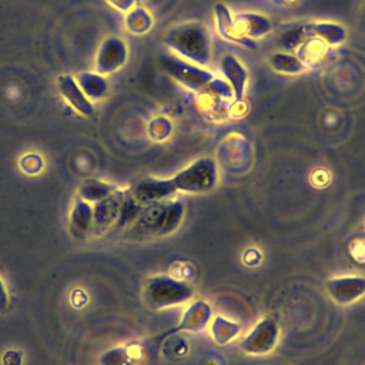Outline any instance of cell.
<instances>
[{
    "label": "cell",
    "mask_w": 365,
    "mask_h": 365,
    "mask_svg": "<svg viewBox=\"0 0 365 365\" xmlns=\"http://www.w3.org/2000/svg\"><path fill=\"white\" fill-rule=\"evenodd\" d=\"M128 50L127 44L118 37H108L97 54V70L101 74L113 73L118 70L127 61Z\"/></svg>",
    "instance_id": "obj_11"
},
{
    "label": "cell",
    "mask_w": 365,
    "mask_h": 365,
    "mask_svg": "<svg viewBox=\"0 0 365 365\" xmlns=\"http://www.w3.org/2000/svg\"><path fill=\"white\" fill-rule=\"evenodd\" d=\"M171 130H173L171 123L167 118H157L150 124V135L155 141L167 140L168 135L171 134Z\"/></svg>",
    "instance_id": "obj_24"
},
{
    "label": "cell",
    "mask_w": 365,
    "mask_h": 365,
    "mask_svg": "<svg viewBox=\"0 0 365 365\" xmlns=\"http://www.w3.org/2000/svg\"><path fill=\"white\" fill-rule=\"evenodd\" d=\"M9 305H10V295L3 279L0 278V314L6 312L9 309Z\"/></svg>",
    "instance_id": "obj_25"
},
{
    "label": "cell",
    "mask_w": 365,
    "mask_h": 365,
    "mask_svg": "<svg viewBox=\"0 0 365 365\" xmlns=\"http://www.w3.org/2000/svg\"><path fill=\"white\" fill-rule=\"evenodd\" d=\"M211 319H212V308L207 301L204 299L190 301L181 315L178 325H175L173 329L165 332V336L174 335L177 332H190V334L201 332L208 328Z\"/></svg>",
    "instance_id": "obj_10"
},
{
    "label": "cell",
    "mask_w": 365,
    "mask_h": 365,
    "mask_svg": "<svg viewBox=\"0 0 365 365\" xmlns=\"http://www.w3.org/2000/svg\"><path fill=\"white\" fill-rule=\"evenodd\" d=\"M305 37H317L329 47L342 44L346 40V30L342 24L335 21H309L302 24Z\"/></svg>",
    "instance_id": "obj_13"
},
{
    "label": "cell",
    "mask_w": 365,
    "mask_h": 365,
    "mask_svg": "<svg viewBox=\"0 0 365 365\" xmlns=\"http://www.w3.org/2000/svg\"><path fill=\"white\" fill-rule=\"evenodd\" d=\"M108 1H111V4H113L114 7H117V9L125 11V10H128V9L134 4L135 0H108Z\"/></svg>",
    "instance_id": "obj_27"
},
{
    "label": "cell",
    "mask_w": 365,
    "mask_h": 365,
    "mask_svg": "<svg viewBox=\"0 0 365 365\" xmlns=\"http://www.w3.org/2000/svg\"><path fill=\"white\" fill-rule=\"evenodd\" d=\"M281 338V327L271 317H262L240 341L238 348L247 355H268L271 354Z\"/></svg>",
    "instance_id": "obj_5"
},
{
    "label": "cell",
    "mask_w": 365,
    "mask_h": 365,
    "mask_svg": "<svg viewBox=\"0 0 365 365\" xmlns=\"http://www.w3.org/2000/svg\"><path fill=\"white\" fill-rule=\"evenodd\" d=\"M185 215L182 201L175 198L163 200L143 207L130 224V232L138 238L165 237L175 232Z\"/></svg>",
    "instance_id": "obj_2"
},
{
    "label": "cell",
    "mask_w": 365,
    "mask_h": 365,
    "mask_svg": "<svg viewBox=\"0 0 365 365\" xmlns=\"http://www.w3.org/2000/svg\"><path fill=\"white\" fill-rule=\"evenodd\" d=\"M124 197L125 190L117 188L107 198L93 204V222L90 234L100 235L106 232L108 228H111L114 224H117L124 202Z\"/></svg>",
    "instance_id": "obj_9"
},
{
    "label": "cell",
    "mask_w": 365,
    "mask_h": 365,
    "mask_svg": "<svg viewBox=\"0 0 365 365\" xmlns=\"http://www.w3.org/2000/svg\"><path fill=\"white\" fill-rule=\"evenodd\" d=\"M268 64L274 71L287 76H298L308 70L307 66L295 54L287 51L272 53L268 57Z\"/></svg>",
    "instance_id": "obj_18"
},
{
    "label": "cell",
    "mask_w": 365,
    "mask_h": 365,
    "mask_svg": "<svg viewBox=\"0 0 365 365\" xmlns=\"http://www.w3.org/2000/svg\"><path fill=\"white\" fill-rule=\"evenodd\" d=\"M275 4H281V6H289V4H294L297 3L298 0H272Z\"/></svg>",
    "instance_id": "obj_29"
},
{
    "label": "cell",
    "mask_w": 365,
    "mask_h": 365,
    "mask_svg": "<svg viewBox=\"0 0 365 365\" xmlns=\"http://www.w3.org/2000/svg\"><path fill=\"white\" fill-rule=\"evenodd\" d=\"M137 358L138 355H135L131 346H117L100 356V365H134Z\"/></svg>",
    "instance_id": "obj_21"
},
{
    "label": "cell",
    "mask_w": 365,
    "mask_h": 365,
    "mask_svg": "<svg viewBox=\"0 0 365 365\" xmlns=\"http://www.w3.org/2000/svg\"><path fill=\"white\" fill-rule=\"evenodd\" d=\"M170 180L177 192L207 194L218 185V165L211 157H201L170 177Z\"/></svg>",
    "instance_id": "obj_4"
},
{
    "label": "cell",
    "mask_w": 365,
    "mask_h": 365,
    "mask_svg": "<svg viewBox=\"0 0 365 365\" xmlns=\"http://www.w3.org/2000/svg\"><path fill=\"white\" fill-rule=\"evenodd\" d=\"M23 355L19 351H7L3 356V364L4 365H21Z\"/></svg>",
    "instance_id": "obj_26"
},
{
    "label": "cell",
    "mask_w": 365,
    "mask_h": 365,
    "mask_svg": "<svg viewBox=\"0 0 365 365\" xmlns=\"http://www.w3.org/2000/svg\"><path fill=\"white\" fill-rule=\"evenodd\" d=\"M115 190H117V187L110 184V182L88 178L80 185L78 198H81V200H84V201H87L88 204L93 205V204L107 198L108 195H111Z\"/></svg>",
    "instance_id": "obj_19"
},
{
    "label": "cell",
    "mask_w": 365,
    "mask_h": 365,
    "mask_svg": "<svg viewBox=\"0 0 365 365\" xmlns=\"http://www.w3.org/2000/svg\"><path fill=\"white\" fill-rule=\"evenodd\" d=\"M76 81L81 91L90 100H100L106 96L108 90V84L103 76L91 74V73H80L76 77Z\"/></svg>",
    "instance_id": "obj_20"
},
{
    "label": "cell",
    "mask_w": 365,
    "mask_h": 365,
    "mask_svg": "<svg viewBox=\"0 0 365 365\" xmlns=\"http://www.w3.org/2000/svg\"><path fill=\"white\" fill-rule=\"evenodd\" d=\"M305 34L302 31V24L301 26H295V27H291L289 30L284 31L279 38H278V43L279 46L282 47V51H287V53H291L292 50H297L298 46L305 40Z\"/></svg>",
    "instance_id": "obj_23"
},
{
    "label": "cell",
    "mask_w": 365,
    "mask_h": 365,
    "mask_svg": "<svg viewBox=\"0 0 365 365\" xmlns=\"http://www.w3.org/2000/svg\"><path fill=\"white\" fill-rule=\"evenodd\" d=\"M329 46L317 37H307L295 50L297 57L307 66V68L318 67L325 61L328 56Z\"/></svg>",
    "instance_id": "obj_16"
},
{
    "label": "cell",
    "mask_w": 365,
    "mask_h": 365,
    "mask_svg": "<svg viewBox=\"0 0 365 365\" xmlns=\"http://www.w3.org/2000/svg\"><path fill=\"white\" fill-rule=\"evenodd\" d=\"M160 63L173 78L195 93H200L215 77L211 70L192 64L173 53L161 54Z\"/></svg>",
    "instance_id": "obj_6"
},
{
    "label": "cell",
    "mask_w": 365,
    "mask_h": 365,
    "mask_svg": "<svg viewBox=\"0 0 365 365\" xmlns=\"http://www.w3.org/2000/svg\"><path fill=\"white\" fill-rule=\"evenodd\" d=\"M329 298L338 305H351L365 297V277L339 275L325 281Z\"/></svg>",
    "instance_id": "obj_8"
},
{
    "label": "cell",
    "mask_w": 365,
    "mask_h": 365,
    "mask_svg": "<svg viewBox=\"0 0 365 365\" xmlns=\"http://www.w3.org/2000/svg\"><path fill=\"white\" fill-rule=\"evenodd\" d=\"M130 198L140 207H147L150 204L173 198L177 191L170 178H154L147 177L135 182L133 187L127 188Z\"/></svg>",
    "instance_id": "obj_7"
},
{
    "label": "cell",
    "mask_w": 365,
    "mask_h": 365,
    "mask_svg": "<svg viewBox=\"0 0 365 365\" xmlns=\"http://www.w3.org/2000/svg\"><path fill=\"white\" fill-rule=\"evenodd\" d=\"M93 222V205L87 201L77 198L73 204L70 220H68V230L74 238L83 240L91 231Z\"/></svg>",
    "instance_id": "obj_15"
},
{
    "label": "cell",
    "mask_w": 365,
    "mask_h": 365,
    "mask_svg": "<svg viewBox=\"0 0 365 365\" xmlns=\"http://www.w3.org/2000/svg\"><path fill=\"white\" fill-rule=\"evenodd\" d=\"M358 24L361 26V29L365 31V3L362 4L361 10H359V16H358Z\"/></svg>",
    "instance_id": "obj_28"
},
{
    "label": "cell",
    "mask_w": 365,
    "mask_h": 365,
    "mask_svg": "<svg viewBox=\"0 0 365 365\" xmlns=\"http://www.w3.org/2000/svg\"><path fill=\"white\" fill-rule=\"evenodd\" d=\"M57 87L60 90V94L63 98L80 114L90 115L93 114V104L86 97V94L78 87L76 78L71 76H60L57 78Z\"/></svg>",
    "instance_id": "obj_14"
},
{
    "label": "cell",
    "mask_w": 365,
    "mask_h": 365,
    "mask_svg": "<svg viewBox=\"0 0 365 365\" xmlns=\"http://www.w3.org/2000/svg\"><path fill=\"white\" fill-rule=\"evenodd\" d=\"M194 298V288L170 274L150 277L143 288V301L151 309H167L185 305Z\"/></svg>",
    "instance_id": "obj_3"
},
{
    "label": "cell",
    "mask_w": 365,
    "mask_h": 365,
    "mask_svg": "<svg viewBox=\"0 0 365 365\" xmlns=\"http://www.w3.org/2000/svg\"><path fill=\"white\" fill-rule=\"evenodd\" d=\"M153 24L151 16L144 9H135L128 13L127 16V27L130 31L135 34H143L147 30H150Z\"/></svg>",
    "instance_id": "obj_22"
},
{
    "label": "cell",
    "mask_w": 365,
    "mask_h": 365,
    "mask_svg": "<svg viewBox=\"0 0 365 365\" xmlns=\"http://www.w3.org/2000/svg\"><path fill=\"white\" fill-rule=\"evenodd\" d=\"M208 332L211 339L217 345H228L231 344L241 332V325L235 321H230L225 317L217 315L211 319L208 325Z\"/></svg>",
    "instance_id": "obj_17"
},
{
    "label": "cell",
    "mask_w": 365,
    "mask_h": 365,
    "mask_svg": "<svg viewBox=\"0 0 365 365\" xmlns=\"http://www.w3.org/2000/svg\"><path fill=\"white\" fill-rule=\"evenodd\" d=\"M220 70L224 76V80L230 84L234 93L235 101H242L245 97L247 83H248V71L245 66L232 54H225L221 58Z\"/></svg>",
    "instance_id": "obj_12"
},
{
    "label": "cell",
    "mask_w": 365,
    "mask_h": 365,
    "mask_svg": "<svg viewBox=\"0 0 365 365\" xmlns=\"http://www.w3.org/2000/svg\"><path fill=\"white\" fill-rule=\"evenodd\" d=\"M164 43L173 54L201 67L208 68L212 54L210 29L202 21H184L171 27Z\"/></svg>",
    "instance_id": "obj_1"
}]
</instances>
